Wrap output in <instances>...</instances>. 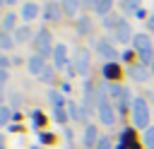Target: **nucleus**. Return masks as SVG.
I'll return each instance as SVG.
<instances>
[{"mask_svg": "<svg viewBox=\"0 0 154 149\" xmlns=\"http://www.w3.org/2000/svg\"><path fill=\"white\" fill-rule=\"evenodd\" d=\"M96 94H99V106H96V115H99V120H101L103 125H113L118 111L111 106V101H108V96H106V84H99Z\"/></svg>", "mask_w": 154, "mask_h": 149, "instance_id": "1", "label": "nucleus"}, {"mask_svg": "<svg viewBox=\"0 0 154 149\" xmlns=\"http://www.w3.org/2000/svg\"><path fill=\"white\" fill-rule=\"evenodd\" d=\"M130 113H132V123H135V127H140V130H147V127H149V118H152V113H149V106H147V101H144L142 96H135V99H132Z\"/></svg>", "mask_w": 154, "mask_h": 149, "instance_id": "2", "label": "nucleus"}, {"mask_svg": "<svg viewBox=\"0 0 154 149\" xmlns=\"http://www.w3.org/2000/svg\"><path fill=\"white\" fill-rule=\"evenodd\" d=\"M132 48L137 50L142 65H152V60H154V43H152V38H149V34H135Z\"/></svg>", "mask_w": 154, "mask_h": 149, "instance_id": "3", "label": "nucleus"}, {"mask_svg": "<svg viewBox=\"0 0 154 149\" xmlns=\"http://www.w3.org/2000/svg\"><path fill=\"white\" fill-rule=\"evenodd\" d=\"M91 48L96 50L99 58H103V60H108V62H116V60H118V50H116L113 38H103V36H99V38L91 41Z\"/></svg>", "mask_w": 154, "mask_h": 149, "instance_id": "4", "label": "nucleus"}, {"mask_svg": "<svg viewBox=\"0 0 154 149\" xmlns=\"http://www.w3.org/2000/svg\"><path fill=\"white\" fill-rule=\"evenodd\" d=\"M31 43H34L36 53H38V55H43V58H46V55H51V53H53V48H55V46H53V36H51V31H48L46 26H41V29L36 31V36H34V41H31Z\"/></svg>", "mask_w": 154, "mask_h": 149, "instance_id": "5", "label": "nucleus"}, {"mask_svg": "<svg viewBox=\"0 0 154 149\" xmlns=\"http://www.w3.org/2000/svg\"><path fill=\"white\" fill-rule=\"evenodd\" d=\"M108 94L113 96V101H116V111H118V113H125V108L132 106V99H135V96H130V91H128L125 87L111 84V87H108Z\"/></svg>", "mask_w": 154, "mask_h": 149, "instance_id": "6", "label": "nucleus"}, {"mask_svg": "<svg viewBox=\"0 0 154 149\" xmlns=\"http://www.w3.org/2000/svg\"><path fill=\"white\" fill-rule=\"evenodd\" d=\"M89 67H91V53L87 48H77L75 50V60H72V72L87 77L89 74Z\"/></svg>", "mask_w": 154, "mask_h": 149, "instance_id": "7", "label": "nucleus"}, {"mask_svg": "<svg viewBox=\"0 0 154 149\" xmlns=\"http://www.w3.org/2000/svg\"><path fill=\"white\" fill-rule=\"evenodd\" d=\"M111 36H113V43H132V26H130V22L128 19H120V24L111 31Z\"/></svg>", "mask_w": 154, "mask_h": 149, "instance_id": "8", "label": "nucleus"}, {"mask_svg": "<svg viewBox=\"0 0 154 149\" xmlns=\"http://www.w3.org/2000/svg\"><path fill=\"white\" fill-rule=\"evenodd\" d=\"M63 14H65V12H63V5H60L58 0H48V2L43 5V19H46V22L55 24V22H60Z\"/></svg>", "mask_w": 154, "mask_h": 149, "instance_id": "9", "label": "nucleus"}, {"mask_svg": "<svg viewBox=\"0 0 154 149\" xmlns=\"http://www.w3.org/2000/svg\"><path fill=\"white\" fill-rule=\"evenodd\" d=\"M65 65H67V46L63 41H58L55 48H53V67L55 70H63Z\"/></svg>", "mask_w": 154, "mask_h": 149, "instance_id": "10", "label": "nucleus"}, {"mask_svg": "<svg viewBox=\"0 0 154 149\" xmlns=\"http://www.w3.org/2000/svg\"><path fill=\"white\" fill-rule=\"evenodd\" d=\"M12 36H14V41H17V43H31V41H34V36H36V31H34L29 24H22V26H17V29H14V34H12Z\"/></svg>", "mask_w": 154, "mask_h": 149, "instance_id": "11", "label": "nucleus"}, {"mask_svg": "<svg viewBox=\"0 0 154 149\" xmlns=\"http://www.w3.org/2000/svg\"><path fill=\"white\" fill-rule=\"evenodd\" d=\"M46 67H48V65H46V58H43V55H38V53H34V55L26 60V70H29L31 74H36V77H38Z\"/></svg>", "mask_w": 154, "mask_h": 149, "instance_id": "12", "label": "nucleus"}, {"mask_svg": "<svg viewBox=\"0 0 154 149\" xmlns=\"http://www.w3.org/2000/svg\"><path fill=\"white\" fill-rule=\"evenodd\" d=\"M128 74H130V79H135V82H147V79L152 77V70H147V65L137 62V65H130Z\"/></svg>", "mask_w": 154, "mask_h": 149, "instance_id": "13", "label": "nucleus"}, {"mask_svg": "<svg viewBox=\"0 0 154 149\" xmlns=\"http://www.w3.org/2000/svg\"><path fill=\"white\" fill-rule=\"evenodd\" d=\"M19 17H22V22H34L38 17V2H24L19 10Z\"/></svg>", "mask_w": 154, "mask_h": 149, "instance_id": "14", "label": "nucleus"}, {"mask_svg": "<svg viewBox=\"0 0 154 149\" xmlns=\"http://www.w3.org/2000/svg\"><path fill=\"white\" fill-rule=\"evenodd\" d=\"M67 113H70V118L72 120H77V123H84L87 120V108L84 106H79V103H75V101H67Z\"/></svg>", "mask_w": 154, "mask_h": 149, "instance_id": "15", "label": "nucleus"}, {"mask_svg": "<svg viewBox=\"0 0 154 149\" xmlns=\"http://www.w3.org/2000/svg\"><path fill=\"white\" fill-rule=\"evenodd\" d=\"M75 29H77V36H87V34L91 31V17H89V14H82V17H77V22H75Z\"/></svg>", "mask_w": 154, "mask_h": 149, "instance_id": "16", "label": "nucleus"}, {"mask_svg": "<svg viewBox=\"0 0 154 149\" xmlns=\"http://www.w3.org/2000/svg\"><path fill=\"white\" fill-rule=\"evenodd\" d=\"M118 5H120V10L125 12V14H137L142 7V0H118Z\"/></svg>", "mask_w": 154, "mask_h": 149, "instance_id": "17", "label": "nucleus"}, {"mask_svg": "<svg viewBox=\"0 0 154 149\" xmlns=\"http://www.w3.org/2000/svg\"><path fill=\"white\" fill-rule=\"evenodd\" d=\"M96 137H99V135H96V125H87V127H84V139H82V144H84V147H96V142H99Z\"/></svg>", "mask_w": 154, "mask_h": 149, "instance_id": "18", "label": "nucleus"}, {"mask_svg": "<svg viewBox=\"0 0 154 149\" xmlns=\"http://www.w3.org/2000/svg\"><path fill=\"white\" fill-rule=\"evenodd\" d=\"M65 17H77V7H82V0H60Z\"/></svg>", "mask_w": 154, "mask_h": 149, "instance_id": "19", "label": "nucleus"}, {"mask_svg": "<svg viewBox=\"0 0 154 149\" xmlns=\"http://www.w3.org/2000/svg\"><path fill=\"white\" fill-rule=\"evenodd\" d=\"M14 29H17V14L14 12H7L5 17H2V34H14Z\"/></svg>", "mask_w": 154, "mask_h": 149, "instance_id": "20", "label": "nucleus"}, {"mask_svg": "<svg viewBox=\"0 0 154 149\" xmlns=\"http://www.w3.org/2000/svg\"><path fill=\"white\" fill-rule=\"evenodd\" d=\"M48 101H51L53 111H55V108H67V103H65V96H63L60 91H55V89H51V91H48Z\"/></svg>", "mask_w": 154, "mask_h": 149, "instance_id": "21", "label": "nucleus"}, {"mask_svg": "<svg viewBox=\"0 0 154 149\" xmlns=\"http://www.w3.org/2000/svg\"><path fill=\"white\" fill-rule=\"evenodd\" d=\"M113 5H116V0H99V5H96V14L99 17H106V14H111L113 12Z\"/></svg>", "mask_w": 154, "mask_h": 149, "instance_id": "22", "label": "nucleus"}, {"mask_svg": "<svg viewBox=\"0 0 154 149\" xmlns=\"http://www.w3.org/2000/svg\"><path fill=\"white\" fill-rule=\"evenodd\" d=\"M120 19H123V17H118V14H113V12H111V14H106V17H103L101 26H103L106 31H113V29H116V26L120 24Z\"/></svg>", "mask_w": 154, "mask_h": 149, "instance_id": "23", "label": "nucleus"}, {"mask_svg": "<svg viewBox=\"0 0 154 149\" xmlns=\"http://www.w3.org/2000/svg\"><path fill=\"white\" fill-rule=\"evenodd\" d=\"M118 72H120V70H118L116 62H106V65H103V77H106V79H118Z\"/></svg>", "mask_w": 154, "mask_h": 149, "instance_id": "24", "label": "nucleus"}, {"mask_svg": "<svg viewBox=\"0 0 154 149\" xmlns=\"http://www.w3.org/2000/svg\"><path fill=\"white\" fill-rule=\"evenodd\" d=\"M14 43H17L14 36H10V34H2V36H0V48H2V50H12Z\"/></svg>", "mask_w": 154, "mask_h": 149, "instance_id": "25", "label": "nucleus"}, {"mask_svg": "<svg viewBox=\"0 0 154 149\" xmlns=\"http://www.w3.org/2000/svg\"><path fill=\"white\" fill-rule=\"evenodd\" d=\"M38 79L46 82V84H53V79H55V67H46V70L38 74Z\"/></svg>", "mask_w": 154, "mask_h": 149, "instance_id": "26", "label": "nucleus"}, {"mask_svg": "<svg viewBox=\"0 0 154 149\" xmlns=\"http://www.w3.org/2000/svg\"><path fill=\"white\" fill-rule=\"evenodd\" d=\"M10 120H12V108L10 106H2L0 108V125H7Z\"/></svg>", "mask_w": 154, "mask_h": 149, "instance_id": "27", "label": "nucleus"}, {"mask_svg": "<svg viewBox=\"0 0 154 149\" xmlns=\"http://www.w3.org/2000/svg\"><path fill=\"white\" fill-rule=\"evenodd\" d=\"M53 118L63 125V123H67V118H70V113H67V108H55L53 111Z\"/></svg>", "mask_w": 154, "mask_h": 149, "instance_id": "28", "label": "nucleus"}, {"mask_svg": "<svg viewBox=\"0 0 154 149\" xmlns=\"http://www.w3.org/2000/svg\"><path fill=\"white\" fill-rule=\"evenodd\" d=\"M142 139H144L147 149H154V127H147V130H144V135H142Z\"/></svg>", "mask_w": 154, "mask_h": 149, "instance_id": "29", "label": "nucleus"}, {"mask_svg": "<svg viewBox=\"0 0 154 149\" xmlns=\"http://www.w3.org/2000/svg\"><path fill=\"white\" fill-rule=\"evenodd\" d=\"M96 149H116V147H113V139H111V137H99Z\"/></svg>", "mask_w": 154, "mask_h": 149, "instance_id": "30", "label": "nucleus"}, {"mask_svg": "<svg viewBox=\"0 0 154 149\" xmlns=\"http://www.w3.org/2000/svg\"><path fill=\"white\" fill-rule=\"evenodd\" d=\"M96 5H99V0H82L84 10H96Z\"/></svg>", "mask_w": 154, "mask_h": 149, "instance_id": "31", "label": "nucleus"}, {"mask_svg": "<svg viewBox=\"0 0 154 149\" xmlns=\"http://www.w3.org/2000/svg\"><path fill=\"white\" fill-rule=\"evenodd\" d=\"M10 62H12V60H10L7 55H0V67H2V70H10Z\"/></svg>", "mask_w": 154, "mask_h": 149, "instance_id": "32", "label": "nucleus"}, {"mask_svg": "<svg viewBox=\"0 0 154 149\" xmlns=\"http://www.w3.org/2000/svg\"><path fill=\"white\" fill-rule=\"evenodd\" d=\"M7 79H10V72L7 70H0V84H7Z\"/></svg>", "mask_w": 154, "mask_h": 149, "instance_id": "33", "label": "nucleus"}, {"mask_svg": "<svg viewBox=\"0 0 154 149\" xmlns=\"http://www.w3.org/2000/svg\"><path fill=\"white\" fill-rule=\"evenodd\" d=\"M12 106H22V96H19V94L12 96Z\"/></svg>", "mask_w": 154, "mask_h": 149, "instance_id": "34", "label": "nucleus"}, {"mask_svg": "<svg viewBox=\"0 0 154 149\" xmlns=\"http://www.w3.org/2000/svg\"><path fill=\"white\" fill-rule=\"evenodd\" d=\"M147 26H149V29H152V31H154V12H152V14H149V17H147Z\"/></svg>", "mask_w": 154, "mask_h": 149, "instance_id": "35", "label": "nucleus"}, {"mask_svg": "<svg viewBox=\"0 0 154 149\" xmlns=\"http://www.w3.org/2000/svg\"><path fill=\"white\" fill-rule=\"evenodd\" d=\"M2 2H5V5H17L19 0H2Z\"/></svg>", "mask_w": 154, "mask_h": 149, "instance_id": "36", "label": "nucleus"}, {"mask_svg": "<svg viewBox=\"0 0 154 149\" xmlns=\"http://www.w3.org/2000/svg\"><path fill=\"white\" fill-rule=\"evenodd\" d=\"M149 70H152V77H154V60H152V65H149Z\"/></svg>", "mask_w": 154, "mask_h": 149, "instance_id": "37", "label": "nucleus"}]
</instances>
